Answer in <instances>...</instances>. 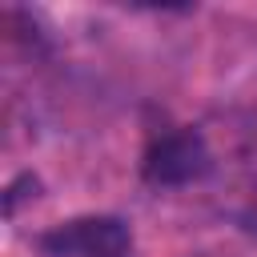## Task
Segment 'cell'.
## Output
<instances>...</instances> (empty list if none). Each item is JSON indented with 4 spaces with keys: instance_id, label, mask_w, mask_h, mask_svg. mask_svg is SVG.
Returning a JSON list of instances; mask_svg holds the SVG:
<instances>
[{
    "instance_id": "2",
    "label": "cell",
    "mask_w": 257,
    "mask_h": 257,
    "mask_svg": "<svg viewBox=\"0 0 257 257\" xmlns=\"http://www.w3.org/2000/svg\"><path fill=\"white\" fill-rule=\"evenodd\" d=\"M205 169H209V149H205V137L193 128L165 133L145 153V181L149 185H189Z\"/></svg>"
},
{
    "instance_id": "1",
    "label": "cell",
    "mask_w": 257,
    "mask_h": 257,
    "mask_svg": "<svg viewBox=\"0 0 257 257\" xmlns=\"http://www.w3.org/2000/svg\"><path fill=\"white\" fill-rule=\"evenodd\" d=\"M44 249L52 257H128L133 237L116 217H84L52 229L44 237Z\"/></svg>"
}]
</instances>
